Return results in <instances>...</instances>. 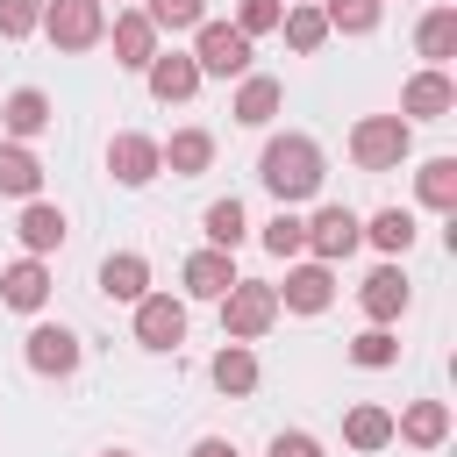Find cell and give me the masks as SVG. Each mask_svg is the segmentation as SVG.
Wrapping results in <instances>:
<instances>
[{"label": "cell", "instance_id": "obj_2", "mask_svg": "<svg viewBox=\"0 0 457 457\" xmlns=\"http://www.w3.org/2000/svg\"><path fill=\"white\" fill-rule=\"evenodd\" d=\"M214 307H221V336H228V343H257V336L278 321V293H271L264 278H236Z\"/></svg>", "mask_w": 457, "mask_h": 457}, {"label": "cell", "instance_id": "obj_17", "mask_svg": "<svg viewBox=\"0 0 457 457\" xmlns=\"http://www.w3.org/2000/svg\"><path fill=\"white\" fill-rule=\"evenodd\" d=\"M107 36H114V64H129V71H143V64L157 57V29H150V14H143V7H121Z\"/></svg>", "mask_w": 457, "mask_h": 457}, {"label": "cell", "instance_id": "obj_3", "mask_svg": "<svg viewBox=\"0 0 457 457\" xmlns=\"http://www.w3.org/2000/svg\"><path fill=\"white\" fill-rule=\"evenodd\" d=\"M186 57L200 64V79H243L250 71V36H236V21H200Z\"/></svg>", "mask_w": 457, "mask_h": 457}, {"label": "cell", "instance_id": "obj_10", "mask_svg": "<svg viewBox=\"0 0 457 457\" xmlns=\"http://www.w3.org/2000/svg\"><path fill=\"white\" fill-rule=\"evenodd\" d=\"M450 107H457V86H450V71H428V64H421V71L400 86V121H407V129H414V121H443Z\"/></svg>", "mask_w": 457, "mask_h": 457}, {"label": "cell", "instance_id": "obj_1", "mask_svg": "<svg viewBox=\"0 0 457 457\" xmlns=\"http://www.w3.org/2000/svg\"><path fill=\"white\" fill-rule=\"evenodd\" d=\"M257 179H264V193H271L278 207L314 200V193H321V179H328L321 143H314V136H271V143H264V157H257Z\"/></svg>", "mask_w": 457, "mask_h": 457}, {"label": "cell", "instance_id": "obj_25", "mask_svg": "<svg viewBox=\"0 0 457 457\" xmlns=\"http://www.w3.org/2000/svg\"><path fill=\"white\" fill-rule=\"evenodd\" d=\"M207 378H214L228 400L257 393V350H250V343H221V350H214V364H207Z\"/></svg>", "mask_w": 457, "mask_h": 457}, {"label": "cell", "instance_id": "obj_41", "mask_svg": "<svg viewBox=\"0 0 457 457\" xmlns=\"http://www.w3.org/2000/svg\"><path fill=\"white\" fill-rule=\"evenodd\" d=\"M100 7H107V0H100Z\"/></svg>", "mask_w": 457, "mask_h": 457}, {"label": "cell", "instance_id": "obj_14", "mask_svg": "<svg viewBox=\"0 0 457 457\" xmlns=\"http://www.w3.org/2000/svg\"><path fill=\"white\" fill-rule=\"evenodd\" d=\"M0 300H7L14 314H43V300H50V264H43V257H14V264L0 271Z\"/></svg>", "mask_w": 457, "mask_h": 457}, {"label": "cell", "instance_id": "obj_30", "mask_svg": "<svg viewBox=\"0 0 457 457\" xmlns=\"http://www.w3.org/2000/svg\"><path fill=\"white\" fill-rule=\"evenodd\" d=\"M200 228H207V250H236L243 236H250V221H243V200L228 193V200H214L207 214H200Z\"/></svg>", "mask_w": 457, "mask_h": 457}, {"label": "cell", "instance_id": "obj_19", "mask_svg": "<svg viewBox=\"0 0 457 457\" xmlns=\"http://www.w3.org/2000/svg\"><path fill=\"white\" fill-rule=\"evenodd\" d=\"M393 436L414 443V450H443L450 443V407L443 400H414L407 414H393Z\"/></svg>", "mask_w": 457, "mask_h": 457}, {"label": "cell", "instance_id": "obj_24", "mask_svg": "<svg viewBox=\"0 0 457 457\" xmlns=\"http://www.w3.org/2000/svg\"><path fill=\"white\" fill-rule=\"evenodd\" d=\"M414 50L428 57V71H443V64L457 57V7H428V14L414 21Z\"/></svg>", "mask_w": 457, "mask_h": 457}, {"label": "cell", "instance_id": "obj_29", "mask_svg": "<svg viewBox=\"0 0 457 457\" xmlns=\"http://www.w3.org/2000/svg\"><path fill=\"white\" fill-rule=\"evenodd\" d=\"M378 14H386V0H321L328 36H371V29H378Z\"/></svg>", "mask_w": 457, "mask_h": 457}, {"label": "cell", "instance_id": "obj_38", "mask_svg": "<svg viewBox=\"0 0 457 457\" xmlns=\"http://www.w3.org/2000/svg\"><path fill=\"white\" fill-rule=\"evenodd\" d=\"M186 457H236V443H221V436H200Z\"/></svg>", "mask_w": 457, "mask_h": 457}, {"label": "cell", "instance_id": "obj_12", "mask_svg": "<svg viewBox=\"0 0 457 457\" xmlns=\"http://www.w3.org/2000/svg\"><path fill=\"white\" fill-rule=\"evenodd\" d=\"M143 79H150V100H164V107H179V100L200 93V64H193L186 50H157V57L143 64Z\"/></svg>", "mask_w": 457, "mask_h": 457}, {"label": "cell", "instance_id": "obj_18", "mask_svg": "<svg viewBox=\"0 0 457 457\" xmlns=\"http://www.w3.org/2000/svg\"><path fill=\"white\" fill-rule=\"evenodd\" d=\"M157 164H164L171 179H200V171L214 164V136H207V129H171V143H157Z\"/></svg>", "mask_w": 457, "mask_h": 457}, {"label": "cell", "instance_id": "obj_7", "mask_svg": "<svg viewBox=\"0 0 457 457\" xmlns=\"http://www.w3.org/2000/svg\"><path fill=\"white\" fill-rule=\"evenodd\" d=\"M357 243H364V221H357L350 207H314V214H307V257H314V264H343Z\"/></svg>", "mask_w": 457, "mask_h": 457}, {"label": "cell", "instance_id": "obj_11", "mask_svg": "<svg viewBox=\"0 0 457 457\" xmlns=\"http://www.w3.org/2000/svg\"><path fill=\"white\" fill-rule=\"evenodd\" d=\"M407 300H414V293H407V271H400L393 257H386V264H378V271L357 286V307L371 314V328H393V321L407 314Z\"/></svg>", "mask_w": 457, "mask_h": 457}, {"label": "cell", "instance_id": "obj_32", "mask_svg": "<svg viewBox=\"0 0 457 457\" xmlns=\"http://www.w3.org/2000/svg\"><path fill=\"white\" fill-rule=\"evenodd\" d=\"M143 14H150L157 36H164V29L179 36V29H200V21H207V0H143Z\"/></svg>", "mask_w": 457, "mask_h": 457}, {"label": "cell", "instance_id": "obj_9", "mask_svg": "<svg viewBox=\"0 0 457 457\" xmlns=\"http://www.w3.org/2000/svg\"><path fill=\"white\" fill-rule=\"evenodd\" d=\"M136 343H143V350H179V343H186V300L143 293V300H136Z\"/></svg>", "mask_w": 457, "mask_h": 457}, {"label": "cell", "instance_id": "obj_39", "mask_svg": "<svg viewBox=\"0 0 457 457\" xmlns=\"http://www.w3.org/2000/svg\"><path fill=\"white\" fill-rule=\"evenodd\" d=\"M100 457H129V450H100Z\"/></svg>", "mask_w": 457, "mask_h": 457}, {"label": "cell", "instance_id": "obj_33", "mask_svg": "<svg viewBox=\"0 0 457 457\" xmlns=\"http://www.w3.org/2000/svg\"><path fill=\"white\" fill-rule=\"evenodd\" d=\"M264 250H271V257H300V250H307V221H300L293 207H278V214L264 221Z\"/></svg>", "mask_w": 457, "mask_h": 457}, {"label": "cell", "instance_id": "obj_5", "mask_svg": "<svg viewBox=\"0 0 457 457\" xmlns=\"http://www.w3.org/2000/svg\"><path fill=\"white\" fill-rule=\"evenodd\" d=\"M43 36L57 50H93L107 36V7L100 0H43Z\"/></svg>", "mask_w": 457, "mask_h": 457}, {"label": "cell", "instance_id": "obj_4", "mask_svg": "<svg viewBox=\"0 0 457 457\" xmlns=\"http://www.w3.org/2000/svg\"><path fill=\"white\" fill-rule=\"evenodd\" d=\"M407 150H414V129H407L400 114H364V121L350 129V157H357L364 171H393Z\"/></svg>", "mask_w": 457, "mask_h": 457}, {"label": "cell", "instance_id": "obj_23", "mask_svg": "<svg viewBox=\"0 0 457 457\" xmlns=\"http://www.w3.org/2000/svg\"><path fill=\"white\" fill-rule=\"evenodd\" d=\"M100 293H107V300H129V307H136V300L150 293V257H143V250H114V257L100 264Z\"/></svg>", "mask_w": 457, "mask_h": 457}, {"label": "cell", "instance_id": "obj_21", "mask_svg": "<svg viewBox=\"0 0 457 457\" xmlns=\"http://www.w3.org/2000/svg\"><path fill=\"white\" fill-rule=\"evenodd\" d=\"M278 100H286V86H278V79H264V71H243V79H236V107H228V114H236L243 129H264V121L278 114Z\"/></svg>", "mask_w": 457, "mask_h": 457}, {"label": "cell", "instance_id": "obj_35", "mask_svg": "<svg viewBox=\"0 0 457 457\" xmlns=\"http://www.w3.org/2000/svg\"><path fill=\"white\" fill-rule=\"evenodd\" d=\"M278 21H286V0H236V36L257 43V36H271Z\"/></svg>", "mask_w": 457, "mask_h": 457}, {"label": "cell", "instance_id": "obj_40", "mask_svg": "<svg viewBox=\"0 0 457 457\" xmlns=\"http://www.w3.org/2000/svg\"><path fill=\"white\" fill-rule=\"evenodd\" d=\"M300 7H321V0H300Z\"/></svg>", "mask_w": 457, "mask_h": 457}, {"label": "cell", "instance_id": "obj_27", "mask_svg": "<svg viewBox=\"0 0 457 457\" xmlns=\"http://www.w3.org/2000/svg\"><path fill=\"white\" fill-rule=\"evenodd\" d=\"M414 193H421V207L457 214V157H428V164L414 171Z\"/></svg>", "mask_w": 457, "mask_h": 457}, {"label": "cell", "instance_id": "obj_31", "mask_svg": "<svg viewBox=\"0 0 457 457\" xmlns=\"http://www.w3.org/2000/svg\"><path fill=\"white\" fill-rule=\"evenodd\" d=\"M278 36L300 50V57H314L321 43H328V21H321V7H286V21H278Z\"/></svg>", "mask_w": 457, "mask_h": 457}, {"label": "cell", "instance_id": "obj_37", "mask_svg": "<svg viewBox=\"0 0 457 457\" xmlns=\"http://www.w3.org/2000/svg\"><path fill=\"white\" fill-rule=\"evenodd\" d=\"M271 457H328V450H321L307 428H278V436H271Z\"/></svg>", "mask_w": 457, "mask_h": 457}, {"label": "cell", "instance_id": "obj_15", "mask_svg": "<svg viewBox=\"0 0 457 457\" xmlns=\"http://www.w3.org/2000/svg\"><path fill=\"white\" fill-rule=\"evenodd\" d=\"M0 129H7V143L43 136V129H50V93H43V86H14V93L0 100Z\"/></svg>", "mask_w": 457, "mask_h": 457}, {"label": "cell", "instance_id": "obj_28", "mask_svg": "<svg viewBox=\"0 0 457 457\" xmlns=\"http://www.w3.org/2000/svg\"><path fill=\"white\" fill-rule=\"evenodd\" d=\"M364 243L386 250V257H407V250H414V214H407V207H378V214L364 221Z\"/></svg>", "mask_w": 457, "mask_h": 457}, {"label": "cell", "instance_id": "obj_36", "mask_svg": "<svg viewBox=\"0 0 457 457\" xmlns=\"http://www.w3.org/2000/svg\"><path fill=\"white\" fill-rule=\"evenodd\" d=\"M36 29H43V0H0V36L7 43L36 36Z\"/></svg>", "mask_w": 457, "mask_h": 457}, {"label": "cell", "instance_id": "obj_6", "mask_svg": "<svg viewBox=\"0 0 457 457\" xmlns=\"http://www.w3.org/2000/svg\"><path fill=\"white\" fill-rule=\"evenodd\" d=\"M21 357H29V371H36V378H71L86 350H79V336H71L64 321H36V328L21 336Z\"/></svg>", "mask_w": 457, "mask_h": 457}, {"label": "cell", "instance_id": "obj_8", "mask_svg": "<svg viewBox=\"0 0 457 457\" xmlns=\"http://www.w3.org/2000/svg\"><path fill=\"white\" fill-rule=\"evenodd\" d=\"M271 293H278V307H293V314H321V307L336 300V264L300 257V264H286V286H271Z\"/></svg>", "mask_w": 457, "mask_h": 457}, {"label": "cell", "instance_id": "obj_26", "mask_svg": "<svg viewBox=\"0 0 457 457\" xmlns=\"http://www.w3.org/2000/svg\"><path fill=\"white\" fill-rule=\"evenodd\" d=\"M343 443H350V450H386V443H393V414H386L378 400H357V407L343 414Z\"/></svg>", "mask_w": 457, "mask_h": 457}, {"label": "cell", "instance_id": "obj_13", "mask_svg": "<svg viewBox=\"0 0 457 457\" xmlns=\"http://www.w3.org/2000/svg\"><path fill=\"white\" fill-rule=\"evenodd\" d=\"M107 171H114V186H150L164 164H157V136H136V129H121L114 143H107Z\"/></svg>", "mask_w": 457, "mask_h": 457}, {"label": "cell", "instance_id": "obj_34", "mask_svg": "<svg viewBox=\"0 0 457 457\" xmlns=\"http://www.w3.org/2000/svg\"><path fill=\"white\" fill-rule=\"evenodd\" d=\"M393 357H400L393 328H364V336H350V364H364V371H386Z\"/></svg>", "mask_w": 457, "mask_h": 457}, {"label": "cell", "instance_id": "obj_16", "mask_svg": "<svg viewBox=\"0 0 457 457\" xmlns=\"http://www.w3.org/2000/svg\"><path fill=\"white\" fill-rule=\"evenodd\" d=\"M14 236H21V257H50V250H64V207H50V200H21Z\"/></svg>", "mask_w": 457, "mask_h": 457}, {"label": "cell", "instance_id": "obj_22", "mask_svg": "<svg viewBox=\"0 0 457 457\" xmlns=\"http://www.w3.org/2000/svg\"><path fill=\"white\" fill-rule=\"evenodd\" d=\"M179 278H186V293H193V300H221V293L236 286V257H228V250H193Z\"/></svg>", "mask_w": 457, "mask_h": 457}, {"label": "cell", "instance_id": "obj_20", "mask_svg": "<svg viewBox=\"0 0 457 457\" xmlns=\"http://www.w3.org/2000/svg\"><path fill=\"white\" fill-rule=\"evenodd\" d=\"M0 193L7 200H43V157L29 143H7L0 136Z\"/></svg>", "mask_w": 457, "mask_h": 457}]
</instances>
